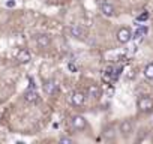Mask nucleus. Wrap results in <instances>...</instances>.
<instances>
[{"label": "nucleus", "mask_w": 153, "mask_h": 144, "mask_svg": "<svg viewBox=\"0 0 153 144\" xmlns=\"http://www.w3.org/2000/svg\"><path fill=\"white\" fill-rule=\"evenodd\" d=\"M137 107L141 113H152L153 111V99L147 95L140 96L138 101H137Z\"/></svg>", "instance_id": "obj_1"}, {"label": "nucleus", "mask_w": 153, "mask_h": 144, "mask_svg": "<svg viewBox=\"0 0 153 144\" xmlns=\"http://www.w3.org/2000/svg\"><path fill=\"white\" fill-rule=\"evenodd\" d=\"M143 74H144V77H146L147 80L153 81V62H150V63L146 65V68H144V71H143Z\"/></svg>", "instance_id": "obj_13"}, {"label": "nucleus", "mask_w": 153, "mask_h": 144, "mask_svg": "<svg viewBox=\"0 0 153 144\" xmlns=\"http://www.w3.org/2000/svg\"><path fill=\"white\" fill-rule=\"evenodd\" d=\"M87 92H89V96L93 98V99H99V98L102 96V90H101V87L96 86V84H92Z\"/></svg>", "instance_id": "obj_12"}, {"label": "nucleus", "mask_w": 153, "mask_h": 144, "mask_svg": "<svg viewBox=\"0 0 153 144\" xmlns=\"http://www.w3.org/2000/svg\"><path fill=\"white\" fill-rule=\"evenodd\" d=\"M99 8H101V12H102L105 17H114V14H116V9H114V6H113L111 3L102 2Z\"/></svg>", "instance_id": "obj_9"}, {"label": "nucleus", "mask_w": 153, "mask_h": 144, "mask_svg": "<svg viewBox=\"0 0 153 144\" xmlns=\"http://www.w3.org/2000/svg\"><path fill=\"white\" fill-rule=\"evenodd\" d=\"M59 141H60V143H65V144H72V143H74V140L69 138V137H62Z\"/></svg>", "instance_id": "obj_16"}, {"label": "nucleus", "mask_w": 153, "mask_h": 144, "mask_svg": "<svg viewBox=\"0 0 153 144\" xmlns=\"http://www.w3.org/2000/svg\"><path fill=\"white\" fill-rule=\"evenodd\" d=\"M36 45L39 48H47L51 45V38L50 35L47 33H41V35H36Z\"/></svg>", "instance_id": "obj_7"}, {"label": "nucleus", "mask_w": 153, "mask_h": 144, "mask_svg": "<svg viewBox=\"0 0 153 144\" xmlns=\"http://www.w3.org/2000/svg\"><path fill=\"white\" fill-rule=\"evenodd\" d=\"M6 6L12 8V6H15V2H8V3H6Z\"/></svg>", "instance_id": "obj_19"}, {"label": "nucleus", "mask_w": 153, "mask_h": 144, "mask_svg": "<svg viewBox=\"0 0 153 144\" xmlns=\"http://www.w3.org/2000/svg\"><path fill=\"white\" fill-rule=\"evenodd\" d=\"M104 138L105 140H114L116 138V131H114L113 126H108V128L104 129Z\"/></svg>", "instance_id": "obj_14"}, {"label": "nucleus", "mask_w": 153, "mask_h": 144, "mask_svg": "<svg viewBox=\"0 0 153 144\" xmlns=\"http://www.w3.org/2000/svg\"><path fill=\"white\" fill-rule=\"evenodd\" d=\"M24 99H26L27 102H36V101L39 99V95H38L36 89H35V87H29V89L24 92Z\"/></svg>", "instance_id": "obj_10"}, {"label": "nucleus", "mask_w": 153, "mask_h": 144, "mask_svg": "<svg viewBox=\"0 0 153 144\" xmlns=\"http://www.w3.org/2000/svg\"><path fill=\"white\" fill-rule=\"evenodd\" d=\"M71 125H72V128L76 129V131H84V129L87 128V120H86L84 116L76 114V116H74V117L71 119Z\"/></svg>", "instance_id": "obj_2"}, {"label": "nucleus", "mask_w": 153, "mask_h": 144, "mask_svg": "<svg viewBox=\"0 0 153 144\" xmlns=\"http://www.w3.org/2000/svg\"><path fill=\"white\" fill-rule=\"evenodd\" d=\"M68 69H69L71 72H76V66H75L74 63H69V65H68Z\"/></svg>", "instance_id": "obj_18"}, {"label": "nucleus", "mask_w": 153, "mask_h": 144, "mask_svg": "<svg viewBox=\"0 0 153 144\" xmlns=\"http://www.w3.org/2000/svg\"><path fill=\"white\" fill-rule=\"evenodd\" d=\"M71 35L76 39H86L87 38V30L80 24H75V26L71 27Z\"/></svg>", "instance_id": "obj_5"}, {"label": "nucleus", "mask_w": 153, "mask_h": 144, "mask_svg": "<svg viewBox=\"0 0 153 144\" xmlns=\"http://www.w3.org/2000/svg\"><path fill=\"white\" fill-rule=\"evenodd\" d=\"M116 38H117V41H119L120 44H128V42L132 39V32H131V29H128V27H122V29H119Z\"/></svg>", "instance_id": "obj_4"}, {"label": "nucleus", "mask_w": 153, "mask_h": 144, "mask_svg": "<svg viewBox=\"0 0 153 144\" xmlns=\"http://www.w3.org/2000/svg\"><path fill=\"white\" fill-rule=\"evenodd\" d=\"M86 102V93H83L81 90H75L71 95V104L74 107H81Z\"/></svg>", "instance_id": "obj_3"}, {"label": "nucleus", "mask_w": 153, "mask_h": 144, "mask_svg": "<svg viewBox=\"0 0 153 144\" xmlns=\"http://www.w3.org/2000/svg\"><path fill=\"white\" fill-rule=\"evenodd\" d=\"M119 131L122 132L123 137H129L132 132H134V123L132 120H123L119 126Z\"/></svg>", "instance_id": "obj_6"}, {"label": "nucleus", "mask_w": 153, "mask_h": 144, "mask_svg": "<svg viewBox=\"0 0 153 144\" xmlns=\"http://www.w3.org/2000/svg\"><path fill=\"white\" fill-rule=\"evenodd\" d=\"M32 60V54L29 53V50H20L17 53V62L21 63V65H26Z\"/></svg>", "instance_id": "obj_8"}, {"label": "nucleus", "mask_w": 153, "mask_h": 144, "mask_svg": "<svg viewBox=\"0 0 153 144\" xmlns=\"http://www.w3.org/2000/svg\"><path fill=\"white\" fill-rule=\"evenodd\" d=\"M146 33H147V27H141L135 32V38H140L141 35H146Z\"/></svg>", "instance_id": "obj_15"}, {"label": "nucleus", "mask_w": 153, "mask_h": 144, "mask_svg": "<svg viewBox=\"0 0 153 144\" xmlns=\"http://www.w3.org/2000/svg\"><path fill=\"white\" fill-rule=\"evenodd\" d=\"M44 92H45L47 95H54V93L57 92V83L53 81V80L45 81V83H44Z\"/></svg>", "instance_id": "obj_11"}, {"label": "nucleus", "mask_w": 153, "mask_h": 144, "mask_svg": "<svg viewBox=\"0 0 153 144\" xmlns=\"http://www.w3.org/2000/svg\"><path fill=\"white\" fill-rule=\"evenodd\" d=\"M147 18H149V14L144 12V14H141V15L138 17V21H144V20H147Z\"/></svg>", "instance_id": "obj_17"}]
</instances>
